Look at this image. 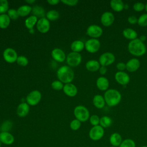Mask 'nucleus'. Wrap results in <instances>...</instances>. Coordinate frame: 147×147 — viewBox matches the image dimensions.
Returning a JSON list of instances; mask_svg holds the SVG:
<instances>
[{
    "instance_id": "f257e3e1",
    "label": "nucleus",
    "mask_w": 147,
    "mask_h": 147,
    "mask_svg": "<svg viewBox=\"0 0 147 147\" xmlns=\"http://www.w3.org/2000/svg\"><path fill=\"white\" fill-rule=\"evenodd\" d=\"M56 75L63 83H71L74 78V72L69 66L63 65L57 70Z\"/></svg>"
},
{
    "instance_id": "f03ea898",
    "label": "nucleus",
    "mask_w": 147,
    "mask_h": 147,
    "mask_svg": "<svg viewBox=\"0 0 147 147\" xmlns=\"http://www.w3.org/2000/svg\"><path fill=\"white\" fill-rule=\"evenodd\" d=\"M128 50L131 55L136 56H141L145 53L146 47L143 42L137 38L130 41L128 44Z\"/></svg>"
},
{
    "instance_id": "7ed1b4c3",
    "label": "nucleus",
    "mask_w": 147,
    "mask_h": 147,
    "mask_svg": "<svg viewBox=\"0 0 147 147\" xmlns=\"http://www.w3.org/2000/svg\"><path fill=\"white\" fill-rule=\"evenodd\" d=\"M106 103L110 107H114L119 103L121 100V94L117 90L109 89L104 94Z\"/></svg>"
},
{
    "instance_id": "20e7f679",
    "label": "nucleus",
    "mask_w": 147,
    "mask_h": 147,
    "mask_svg": "<svg viewBox=\"0 0 147 147\" xmlns=\"http://www.w3.org/2000/svg\"><path fill=\"white\" fill-rule=\"evenodd\" d=\"M74 114L76 119L81 122H86L90 118V112L88 110L82 105H79L75 107Z\"/></svg>"
},
{
    "instance_id": "39448f33",
    "label": "nucleus",
    "mask_w": 147,
    "mask_h": 147,
    "mask_svg": "<svg viewBox=\"0 0 147 147\" xmlns=\"http://www.w3.org/2000/svg\"><path fill=\"white\" fill-rule=\"evenodd\" d=\"M82 56L79 53L71 52L66 57V63L70 67L78 66L82 62Z\"/></svg>"
},
{
    "instance_id": "423d86ee",
    "label": "nucleus",
    "mask_w": 147,
    "mask_h": 147,
    "mask_svg": "<svg viewBox=\"0 0 147 147\" xmlns=\"http://www.w3.org/2000/svg\"><path fill=\"white\" fill-rule=\"evenodd\" d=\"M105 130L100 125H97L92 126L88 133V136L90 138L94 141L100 140L104 136Z\"/></svg>"
},
{
    "instance_id": "0eeeda50",
    "label": "nucleus",
    "mask_w": 147,
    "mask_h": 147,
    "mask_svg": "<svg viewBox=\"0 0 147 147\" xmlns=\"http://www.w3.org/2000/svg\"><path fill=\"white\" fill-rule=\"evenodd\" d=\"M100 47V42L96 38H90L84 43V48L90 53H94L98 52Z\"/></svg>"
},
{
    "instance_id": "6e6552de",
    "label": "nucleus",
    "mask_w": 147,
    "mask_h": 147,
    "mask_svg": "<svg viewBox=\"0 0 147 147\" xmlns=\"http://www.w3.org/2000/svg\"><path fill=\"white\" fill-rule=\"evenodd\" d=\"M41 99V94L38 90H33L26 96V100L29 106H36Z\"/></svg>"
},
{
    "instance_id": "1a4fd4ad",
    "label": "nucleus",
    "mask_w": 147,
    "mask_h": 147,
    "mask_svg": "<svg viewBox=\"0 0 147 147\" xmlns=\"http://www.w3.org/2000/svg\"><path fill=\"white\" fill-rule=\"evenodd\" d=\"M3 57L7 63H13L17 61L18 55L17 52L14 49L7 48L3 51Z\"/></svg>"
},
{
    "instance_id": "9d476101",
    "label": "nucleus",
    "mask_w": 147,
    "mask_h": 147,
    "mask_svg": "<svg viewBox=\"0 0 147 147\" xmlns=\"http://www.w3.org/2000/svg\"><path fill=\"white\" fill-rule=\"evenodd\" d=\"M115 60L114 54L110 52H105L102 54L99 58V63L101 66H108L113 64Z\"/></svg>"
},
{
    "instance_id": "9b49d317",
    "label": "nucleus",
    "mask_w": 147,
    "mask_h": 147,
    "mask_svg": "<svg viewBox=\"0 0 147 147\" xmlns=\"http://www.w3.org/2000/svg\"><path fill=\"white\" fill-rule=\"evenodd\" d=\"M86 33L92 38H97L102 36L103 30L101 27L98 25H91L87 28Z\"/></svg>"
},
{
    "instance_id": "f8f14e48",
    "label": "nucleus",
    "mask_w": 147,
    "mask_h": 147,
    "mask_svg": "<svg viewBox=\"0 0 147 147\" xmlns=\"http://www.w3.org/2000/svg\"><path fill=\"white\" fill-rule=\"evenodd\" d=\"M36 27L39 32L41 33H46L50 29L49 21L45 17L40 18L38 20L36 24Z\"/></svg>"
},
{
    "instance_id": "ddd939ff",
    "label": "nucleus",
    "mask_w": 147,
    "mask_h": 147,
    "mask_svg": "<svg viewBox=\"0 0 147 147\" xmlns=\"http://www.w3.org/2000/svg\"><path fill=\"white\" fill-rule=\"evenodd\" d=\"M115 20L114 14L110 11L104 12L100 17V21L105 26H109L113 24Z\"/></svg>"
},
{
    "instance_id": "4468645a",
    "label": "nucleus",
    "mask_w": 147,
    "mask_h": 147,
    "mask_svg": "<svg viewBox=\"0 0 147 147\" xmlns=\"http://www.w3.org/2000/svg\"><path fill=\"white\" fill-rule=\"evenodd\" d=\"M51 56L55 61L61 63L66 60V55L64 52L60 48H55L51 52Z\"/></svg>"
},
{
    "instance_id": "2eb2a0df",
    "label": "nucleus",
    "mask_w": 147,
    "mask_h": 147,
    "mask_svg": "<svg viewBox=\"0 0 147 147\" xmlns=\"http://www.w3.org/2000/svg\"><path fill=\"white\" fill-rule=\"evenodd\" d=\"M115 79L116 81L121 85H126L130 81V77L129 75L123 71H118L115 75Z\"/></svg>"
},
{
    "instance_id": "dca6fc26",
    "label": "nucleus",
    "mask_w": 147,
    "mask_h": 147,
    "mask_svg": "<svg viewBox=\"0 0 147 147\" xmlns=\"http://www.w3.org/2000/svg\"><path fill=\"white\" fill-rule=\"evenodd\" d=\"M0 141L3 144L9 145H11L14 142V137L10 132L1 131Z\"/></svg>"
},
{
    "instance_id": "f3484780",
    "label": "nucleus",
    "mask_w": 147,
    "mask_h": 147,
    "mask_svg": "<svg viewBox=\"0 0 147 147\" xmlns=\"http://www.w3.org/2000/svg\"><path fill=\"white\" fill-rule=\"evenodd\" d=\"M63 90L64 94L70 97L75 96L78 93V89L75 85L72 83H67L64 85Z\"/></svg>"
},
{
    "instance_id": "a211bd4d",
    "label": "nucleus",
    "mask_w": 147,
    "mask_h": 147,
    "mask_svg": "<svg viewBox=\"0 0 147 147\" xmlns=\"http://www.w3.org/2000/svg\"><path fill=\"white\" fill-rule=\"evenodd\" d=\"M29 105L25 102H22L18 105L16 110V113L20 117H25L29 112Z\"/></svg>"
},
{
    "instance_id": "6ab92c4d",
    "label": "nucleus",
    "mask_w": 147,
    "mask_h": 147,
    "mask_svg": "<svg viewBox=\"0 0 147 147\" xmlns=\"http://www.w3.org/2000/svg\"><path fill=\"white\" fill-rule=\"evenodd\" d=\"M140 66V61L136 58H133L129 60L126 64V69L129 72L136 71Z\"/></svg>"
},
{
    "instance_id": "aec40b11",
    "label": "nucleus",
    "mask_w": 147,
    "mask_h": 147,
    "mask_svg": "<svg viewBox=\"0 0 147 147\" xmlns=\"http://www.w3.org/2000/svg\"><path fill=\"white\" fill-rule=\"evenodd\" d=\"M96 84L99 90L101 91H107L109 87V82L106 77L100 76L97 79Z\"/></svg>"
},
{
    "instance_id": "412c9836",
    "label": "nucleus",
    "mask_w": 147,
    "mask_h": 147,
    "mask_svg": "<svg viewBox=\"0 0 147 147\" xmlns=\"http://www.w3.org/2000/svg\"><path fill=\"white\" fill-rule=\"evenodd\" d=\"M122 141V137L121 135L118 133H112L109 138V142L111 146L116 147H119Z\"/></svg>"
},
{
    "instance_id": "4be33fe9",
    "label": "nucleus",
    "mask_w": 147,
    "mask_h": 147,
    "mask_svg": "<svg viewBox=\"0 0 147 147\" xmlns=\"http://www.w3.org/2000/svg\"><path fill=\"white\" fill-rule=\"evenodd\" d=\"M92 103L94 106L98 109H102L105 105V100L104 97L101 95H95L92 99Z\"/></svg>"
},
{
    "instance_id": "5701e85b",
    "label": "nucleus",
    "mask_w": 147,
    "mask_h": 147,
    "mask_svg": "<svg viewBox=\"0 0 147 147\" xmlns=\"http://www.w3.org/2000/svg\"><path fill=\"white\" fill-rule=\"evenodd\" d=\"M84 48V43L81 40H75L71 44V49L72 52L79 53Z\"/></svg>"
},
{
    "instance_id": "b1692460",
    "label": "nucleus",
    "mask_w": 147,
    "mask_h": 147,
    "mask_svg": "<svg viewBox=\"0 0 147 147\" xmlns=\"http://www.w3.org/2000/svg\"><path fill=\"white\" fill-rule=\"evenodd\" d=\"M100 67L99 61L95 60H90L86 64V69L91 72H95L99 70Z\"/></svg>"
},
{
    "instance_id": "393cba45",
    "label": "nucleus",
    "mask_w": 147,
    "mask_h": 147,
    "mask_svg": "<svg viewBox=\"0 0 147 147\" xmlns=\"http://www.w3.org/2000/svg\"><path fill=\"white\" fill-rule=\"evenodd\" d=\"M125 4L121 0H111L110 6L113 10L117 12L122 11L124 9Z\"/></svg>"
},
{
    "instance_id": "a878e982",
    "label": "nucleus",
    "mask_w": 147,
    "mask_h": 147,
    "mask_svg": "<svg viewBox=\"0 0 147 147\" xmlns=\"http://www.w3.org/2000/svg\"><path fill=\"white\" fill-rule=\"evenodd\" d=\"M32 13L33 16L38 17H40V18H44L45 14V11L43 7H42L40 6L36 5L32 7Z\"/></svg>"
},
{
    "instance_id": "bb28decb",
    "label": "nucleus",
    "mask_w": 147,
    "mask_h": 147,
    "mask_svg": "<svg viewBox=\"0 0 147 147\" xmlns=\"http://www.w3.org/2000/svg\"><path fill=\"white\" fill-rule=\"evenodd\" d=\"M38 21V18L33 15H32L28 17L25 21V26L29 30L33 29L34 25Z\"/></svg>"
},
{
    "instance_id": "cd10ccee",
    "label": "nucleus",
    "mask_w": 147,
    "mask_h": 147,
    "mask_svg": "<svg viewBox=\"0 0 147 147\" xmlns=\"http://www.w3.org/2000/svg\"><path fill=\"white\" fill-rule=\"evenodd\" d=\"M123 35L126 38L131 40V41L136 39L137 37V33L136 31L131 28H126L124 29L123 31Z\"/></svg>"
},
{
    "instance_id": "c85d7f7f",
    "label": "nucleus",
    "mask_w": 147,
    "mask_h": 147,
    "mask_svg": "<svg viewBox=\"0 0 147 147\" xmlns=\"http://www.w3.org/2000/svg\"><path fill=\"white\" fill-rule=\"evenodd\" d=\"M32 10V7L29 5H22L20 6L17 11L19 16L25 17L28 16Z\"/></svg>"
},
{
    "instance_id": "c756f323",
    "label": "nucleus",
    "mask_w": 147,
    "mask_h": 147,
    "mask_svg": "<svg viewBox=\"0 0 147 147\" xmlns=\"http://www.w3.org/2000/svg\"><path fill=\"white\" fill-rule=\"evenodd\" d=\"M10 23V18L7 14H0V28H7Z\"/></svg>"
},
{
    "instance_id": "7c9ffc66",
    "label": "nucleus",
    "mask_w": 147,
    "mask_h": 147,
    "mask_svg": "<svg viewBox=\"0 0 147 147\" xmlns=\"http://www.w3.org/2000/svg\"><path fill=\"white\" fill-rule=\"evenodd\" d=\"M112 119L108 116H103L100 118L99 125L103 128H107L110 127L112 124Z\"/></svg>"
},
{
    "instance_id": "2f4dec72",
    "label": "nucleus",
    "mask_w": 147,
    "mask_h": 147,
    "mask_svg": "<svg viewBox=\"0 0 147 147\" xmlns=\"http://www.w3.org/2000/svg\"><path fill=\"white\" fill-rule=\"evenodd\" d=\"M60 17L59 13L56 10H51L46 13V18L49 21H55L59 19Z\"/></svg>"
},
{
    "instance_id": "473e14b6",
    "label": "nucleus",
    "mask_w": 147,
    "mask_h": 147,
    "mask_svg": "<svg viewBox=\"0 0 147 147\" xmlns=\"http://www.w3.org/2000/svg\"><path fill=\"white\" fill-rule=\"evenodd\" d=\"M13 127V123L10 120L5 121L1 125L0 127V129L1 131H6L9 132L11 129Z\"/></svg>"
},
{
    "instance_id": "72a5a7b5",
    "label": "nucleus",
    "mask_w": 147,
    "mask_h": 147,
    "mask_svg": "<svg viewBox=\"0 0 147 147\" xmlns=\"http://www.w3.org/2000/svg\"><path fill=\"white\" fill-rule=\"evenodd\" d=\"M136 142L131 138H126L122 141L119 147H136Z\"/></svg>"
},
{
    "instance_id": "f704fd0d",
    "label": "nucleus",
    "mask_w": 147,
    "mask_h": 147,
    "mask_svg": "<svg viewBox=\"0 0 147 147\" xmlns=\"http://www.w3.org/2000/svg\"><path fill=\"white\" fill-rule=\"evenodd\" d=\"M9 10V2L7 0H0V14H5Z\"/></svg>"
},
{
    "instance_id": "c9c22d12",
    "label": "nucleus",
    "mask_w": 147,
    "mask_h": 147,
    "mask_svg": "<svg viewBox=\"0 0 147 147\" xmlns=\"http://www.w3.org/2000/svg\"><path fill=\"white\" fill-rule=\"evenodd\" d=\"M16 62L19 65L25 67V66H26L28 64L29 61H28V59L26 57L21 55V56H18V58L17 59Z\"/></svg>"
},
{
    "instance_id": "e433bc0d",
    "label": "nucleus",
    "mask_w": 147,
    "mask_h": 147,
    "mask_svg": "<svg viewBox=\"0 0 147 147\" xmlns=\"http://www.w3.org/2000/svg\"><path fill=\"white\" fill-rule=\"evenodd\" d=\"M80 126H81V122L76 119H73L70 122V124H69L70 128L72 130H74V131H76V130H78V129H79Z\"/></svg>"
},
{
    "instance_id": "4c0bfd02",
    "label": "nucleus",
    "mask_w": 147,
    "mask_h": 147,
    "mask_svg": "<svg viewBox=\"0 0 147 147\" xmlns=\"http://www.w3.org/2000/svg\"><path fill=\"white\" fill-rule=\"evenodd\" d=\"M51 87L53 90L59 91V90H63L64 85L61 81L58 80H55L52 82V83H51Z\"/></svg>"
},
{
    "instance_id": "58836bf2",
    "label": "nucleus",
    "mask_w": 147,
    "mask_h": 147,
    "mask_svg": "<svg viewBox=\"0 0 147 147\" xmlns=\"http://www.w3.org/2000/svg\"><path fill=\"white\" fill-rule=\"evenodd\" d=\"M138 24L142 27L147 26V14H143L138 19Z\"/></svg>"
},
{
    "instance_id": "ea45409f",
    "label": "nucleus",
    "mask_w": 147,
    "mask_h": 147,
    "mask_svg": "<svg viewBox=\"0 0 147 147\" xmlns=\"http://www.w3.org/2000/svg\"><path fill=\"white\" fill-rule=\"evenodd\" d=\"M90 122L91 125L93 126L99 125V122H100V118L95 114L92 115L91 117H90L89 118Z\"/></svg>"
},
{
    "instance_id": "a19ab883",
    "label": "nucleus",
    "mask_w": 147,
    "mask_h": 147,
    "mask_svg": "<svg viewBox=\"0 0 147 147\" xmlns=\"http://www.w3.org/2000/svg\"><path fill=\"white\" fill-rule=\"evenodd\" d=\"M7 14L9 17L10 20H17L19 17L17 11L14 9H9V10L7 11Z\"/></svg>"
},
{
    "instance_id": "79ce46f5",
    "label": "nucleus",
    "mask_w": 147,
    "mask_h": 147,
    "mask_svg": "<svg viewBox=\"0 0 147 147\" xmlns=\"http://www.w3.org/2000/svg\"><path fill=\"white\" fill-rule=\"evenodd\" d=\"M133 9L136 11H141L145 9V5L141 2H136L133 5Z\"/></svg>"
},
{
    "instance_id": "37998d69",
    "label": "nucleus",
    "mask_w": 147,
    "mask_h": 147,
    "mask_svg": "<svg viewBox=\"0 0 147 147\" xmlns=\"http://www.w3.org/2000/svg\"><path fill=\"white\" fill-rule=\"evenodd\" d=\"M61 2L63 3H64L65 5L70 6H75L78 3V0H63V1H61Z\"/></svg>"
},
{
    "instance_id": "c03bdc74",
    "label": "nucleus",
    "mask_w": 147,
    "mask_h": 147,
    "mask_svg": "<svg viewBox=\"0 0 147 147\" xmlns=\"http://www.w3.org/2000/svg\"><path fill=\"white\" fill-rule=\"evenodd\" d=\"M116 67L119 71H123L126 69V64L123 62H119L117 64Z\"/></svg>"
},
{
    "instance_id": "a18cd8bd",
    "label": "nucleus",
    "mask_w": 147,
    "mask_h": 147,
    "mask_svg": "<svg viewBox=\"0 0 147 147\" xmlns=\"http://www.w3.org/2000/svg\"><path fill=\"white\" fill-rule=\"evenodd\" d=\"M127 21L130 24H135L136 23H137L138 22V19L136 16H129L127 18Z\"/></svg>"
},
{
    "instance_id": "49530a36",
    "label": "nucleus",
    "mask_w": 147,
    "mask_h": 147,
    "mask_svg": "<svg viewBox=\"0 0 147 147\" xmlns=\"http://www.w3.org/2000/svg\"><path fill=\"white\" fill-rule=\"evenodd\" d=\"M99 72L100 73V74L101 75H105L106 72H107V68L105 66H101L100 67L99 69Z\"/></svg>"
},
{
    "instance_id": "de8ad7c7",
    "label": "nucleus",
    "mask_w": 147,
    "mask_h": 147,
    "mask_svg": "<svg viewBox=\"0 0 147 147\" xmlns=\"http://www.w3.org/2000/svg\"><path fill=\"white\" fill-rule=\"evenodd\" d=\"M60 1L59 0H48L47 2L51 5H56L58 4Z\"/></svg>"
},
{
    "instance_id": "09e8293b",
    "label": "nucleus",
    "mask_w": 147,
    "mask_h": 147,
    "mask_svg": "<svg viewBox=\"0 0 147 147\" xmlns=\"http://www.w3.org/2000/svg\"><path fill=\"white\" fill-rule=\"evenodd\" d=\"M139 39H140L142 42H144V41H145L146 40V37L145 35H142V36H140V37L139 38Z\"/></svg>"
},
{
    "instance_id": "8fccbe9b",
    "label": "nucleus",
    "mask_w": 147,
    "mask_h": 147,
    "mask_svg": "<svg viewBox=\"0 0 147 147\" xmlns=\"http://www.w3.org/2000/svg\"><path fill=\"white\" fill-rule=\"evenodd\" d=\"M36 1L34 0H26L25 1V2L28 3H29V4H32L33 3H34Z\"/></svg>"
},
{
    "instance_id": "3c124183",
    "label": "nucleus",
    "mask_w": 147,
    "mask_h": 147,
    "mask_svg": "<svg viewBox=\"0 0 147 147\" xmlns=\"http://www.w3.org/2000/svg\"><path fill=\"white\" fill-rule=\"evenodd\" d=\"M128 7H129L128 5H127V4H125V5H124V9H127Z\"/></svg>"
},
{
    "instance_id": "603ef678",
    "label": "nucleus",
    "mask_w": 147,
    "mask_h": 147,
    "mask_svg": "<svg viewBox=\"0 0 147 147\" xmlns=\"http://www.w3.org/2000/svg\"><path fill=\"white\" fill-rule=\"evenodd\" d=\"M145 10H146V12H147V3L145 5Z\"/></svg>"
},
{
    "instance_id": "864d4df0",
    "label": "nucleus",
    "mask_w": 147,
    "mask_h": 147,
    "mask_svg": "<svg viewBox=\"0 0 147 147\" xmlns=\"http://www.w3.org/2000/svg\"><path fill=\"white\" fill-rule=\"evenodd\" d=\"M2 143L1 141H0V147H2Z\"/></svg>"
},
{
    "instance_id": "5fc2aeb1",
    "label": "nucleus",
    "mask_w": 147,
    "mask_h": 147,
    "mask_svg": "<svg viewBox=\"0 0 147 147\" xmlns=\"http://www.w3.org/2000/svg\"><path fill=\"white\" fill-rule=\"evenodd\" d=\"M141 147H147V146L146 145H143V146H142Z\"/></svg>"
},
{
    "instance_id": "6e6d98bb",
    "label": "nucleus",
    "mask_w": 147,
    "mask_h": 147,
    "mask_svg": "<svg viewBox=\"0 0 147 147\" xmlns=\"http://www.w3.org/2000/svg\"><path fill=\"white\" fill-rule=\"evenodd\" d=\"M110 147H116V146H110Z\"/></svg>"
},
{
    "instance_id": "4d7b16f0",
    "label": "nucleus",
    "mask_w": 147,
    "mask_h": 147,
    "mask_svg": "<svg viewBox=\"0 0 147 147\" xmlns=\"http://www.w3.org/2000/svg\"><path fill=\"white\" fill-rule=\"evenodd\" d=\"M0 131H1V129H0Z\"/></svg>"
}]
</instances>
